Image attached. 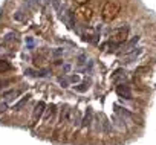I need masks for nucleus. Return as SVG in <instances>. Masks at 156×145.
Listing matches in <instances>:
<instances>
[{"mask_svg": "<svg viewBox=\"0 0 156 145\" xmlns=\"http://www.w3.org/2000/svg\"><path fill=\"white\" fill-rule=\"evenodd\" d=\"M121 11V5L118 0H109L106 2V5L103 6V11H101V16H103V20L106 22H112Z\"/></svg>", "mask_w": 156, "mask_h": 145, "instance_id": "obj_1", "label": "nucleus"}, {"mask_svg": "<svg viewBox=\"0 0 156 145\" xmlns=\"http://www.w3.org/2000/svg\"><path fill=\"white\" fill-rule=\"evenodd\" d=\"M127 35H129V28L127 26L116 28L110 34V41L112 43H116V44H121V43H124L127 40Z\"/></svg>", "mask_w": 156, "mask_h": 145, "instance_id": "obj_2", "label": "nucleus"}, {"mask_svg": "<svg viewBox=\"0 0 156 145\" xmlns=\"http://www.w3.org/2000/svg\"><path fill=\"white\" fill-rule=\"evenodd\" d=\"M75 14H76V17L80 19L81 22H89V20H92V17H94V11H92L89 6H86V5H81L80 8L75 11Z\"/></svg>", "mask_w": 156, "mask_h": 145, "instance_id": "obj_3", "label": "nucleus"}, {"mask_svg": "<svg viewBox=\"0 0 156 145\" xmlns=\"http://www.w3.org/2000/svg\"><path fill=\"white\" fill-rule=\"evenodd\" d=\"M44 102L43 101H40L37 105H35V110H34V115H32V125H35L37 122H38V119L41 118V115H43V112H44Z\"/></svg>", "mask_w": 156, "mask_h": 145, "instance_id": "obj_4", "label": "nucleus"}, {"mask_svg": "<svg viewBox=\"0 0 156 145\" xmlns=\"http://www.w3.org/2000/svg\"><path fill=\"white\" fill-rule=\"evenodd\" d=\"M116 93H118L121 98H124V99H132V90H130L129 86L119 84V86L116 87Z\"/></svg>", "mask_w": 156, "mask_h": 145, "instance_id": "obj_5", "label": "nucleus"}, {"mask_svg": "<svg viewBox=\"0 0 156 145\" xmlns=\"http://www.w3.org/2000/svg\"><path fill=\"white\" fill-rule=\"evenodd\" d=\"M124 80H126V72L122 69H118L115 74L112 75V81L113 83H122Z\"/></svg>", "mask_w": 156, "mask_h": 145, "instance_id": "obj_6", "label": "nucleus"}, {"mask_svg": "<svg viewBox=\"0 0 156 145\" xmlns=\"http://www.w3.org/2000/svg\"><path fill=\"white\" fill-rule=\"evenodd\" d=\"M29 98H31L29 95L23 96V98H22V99H20V101H19V102H17V104H16L14 107H12V110H20V109H22V107H23V105H25V104L28 102V99H29Z\"/></svg>", "mask_w": 156, "mask_h": 145, "instance_id": "obj_7", "label": "nucleus"}, {"mask_svg": "<svg viewBox=\"0 0 156 145\" xmlns=\"http://www.w3.org/2000/svg\"><path fill=\"white\" fill-rule=\"evenodd\" d=\"M12 69V66L8 63V61H3V60H0V72H8V70H11Z\"/></svg>", "mask_w": 156, "mask_h": 145, "instance_id": "obj_8", "label": "nucleus"}, {"mask_svg": "<svg viewBox=\"0 0 156 145\" xmlns=\"http://www.w3.org/2000/svg\"><path fill=\"white\" fill-rule=\"evenodd\" d=\"M48 110H49V112H48V115L44 116V121H49L51 118H54V116H55V105H52V104H51V105L48 107Z\"/></svg>", "mask_w": 156, "mask_h": 145, "instance_id": "obj_9", "label": "nucleus"}, {"mask_svg": "<svg viewBox=\"0 0 156 145\" xmlns=\"http://www.w3.org/2000/svg\"><path fill=\"white\" fill-rule=\"evenodd\" d=\"M16 95H17V92H16V90H8V92H3L2 98H5V101H9V99H11V96H16Z\"/></svg>", "mask_w": 156, "mask_h": 145, "instance_id": "obj_10", "label": "nucleus"}, {"mask_svg": "<svg viewBox=\"0 0 156 145\" xmlns=\"http://www.w3.org/2000/svg\"><path fill=\"white\" fill-rule=\"evenodd\" d=\"M90 116H92V112L89 110V112H87V115H86V118L83 119V124H81V127H89V125H90Z\"/></svg>", "mask_w": 156, "mask_h": 145, "instance_id": "obj_11", "label": "nucleus"}, {"mask_svg": "<svg viewBox=\"0 0 156 145\" xmlns=\"http://www.w3.org/2000/svg\"><path fill=\"white\" fill-rule=\"evenodd\" d=\"M8 84H11V80H3V81H0V90H3L8 87Z\"/></svg>", "mask_w": 156, "mask_h": 145, "instance_id": "obj_12", "label": "nucleus"}, {"mask_svg": "<svg viewBox=\"0 0 156 145\" xmlns=\"http://www.w3.org/2000/svg\"><path fill=\"white\" fill-rule=\"evenodd\" d=\"M86 89H87V86H86V84H81V86L75 87V90H76V92H84Z\"/></svg>", "mask_w": 156, "mask_h": 145, "instance_id": "obj_13", "label": "nucleus"}, {"mask_svg": "<svg viewBox=\"0 0 156 145\" xmlns=\"http://www.w3.org/2000/svg\"><path fill=\"white\" fill-rule=\"evenodd\" d=\"M6 107H8V105H6V102H2V104H0V112H5V110H6Z\"/></svg>", "mask_w": 156, "mask_h": 145, "instance_id": "obj_14", "label": "nucleus"}, {"mask_svg": "<svg viewBox=\"0 0 156 145\" xmlns=\"http://www.w3.org/2000/svg\"><path fill=\"white\" fill-rule=\"evenodd\" d=\"M75 2H76V3H80V5H86L89 0H75Z\"/></svg>", "mask_w": 156, "mask_h": 145, "instance_id": "obj_15", "label": "nucleus"}, {"mask_svg": "<svg viewBox=\"0 0 156 145\" xmlns=\"http://www.w3.org/2000/svg\"><path fill=\"white\" fill-rule=\"evenodd\" d=\"M78 80H80V78H78V77H75V75H73V77L70 78V81H72V83H76Z\"/></svg>", "mask_w": 156, "mask_h": 145, "instance_id": "obj_16", "label": "nucleus"}]
</instances>
